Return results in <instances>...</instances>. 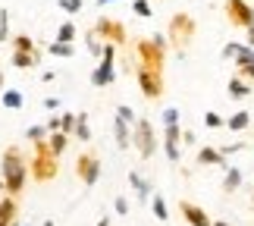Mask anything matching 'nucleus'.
Here are the masks:
<instances>
[{"mask_svg":"<svg viewBox=\"0 0 254 226\" xmlns=\"http://www.w3.org/2000/svg\"><path fill=\"white\" fill-rule=\"evenodd\" d=\"M0 179H3V189L6 195H13V198H19L28 182V160L19 145H9V148H3V154H0Z\"/></svg>","mask_w":254,"mask_h":226,"instance_id":"1","label":"nucleus"},{"mask_svg":"<svg viewBox=\"0 0 254 226\" xmlns=\"http://www.w3.org/2000/svg\"><path fill=\"white\" fill-rule=\"evenodd\" d=\"M167 54H170V41L167 35H151V38H135V66H148V70L163 73L167 66Z\"/></svg>","mask_w":254,"mask_h":226,"instance_id":"2","label":"nucleus"},{"mask_svg":"<svg viewBox=\"0 0 254 226\" xmlns=\"http://www.w3.org/2000/svg\"><path fill=\"white\" fill-rule=\"evenodd\" d=\"M57 173H60V157L47 148V142H35L32 145V160H28V176H32L38 185H47V182L57 179Z\"/></svg>","mask_w":254,"mask_h":226,"instance_id":"3","label":"nucleus"},{"mask_svg":"<svg viewBox=\"0 0 254 226\" xmlns=\"http://www.w3.org/2000/svg\"><path fill=\"white\" fill-rule=\"evenodd\" d=\"M198 35V22L189 16V13H173L170 16V28H167V41L176 54H185V47L194 41Z\"/></svg>","mask_w":254,"mask_h":226,"instance_id":"4","label":"nucleus"},{"mask_svg":"<svg viewBox=\"0 0 254 226\" xmlns=\"http://www.w3.org/2000/svg\"><path fill=\"white\" fill-rule=\"evenodd\" d=\"M157 132H154V126H151V120H144V116H138L135 120V126H132V148L138 151V157L141 160H151L154 154H157Z\"/></svg>","mask_w":254,"mask_h":226,"instance_id":"5","label":"nucleus"},{"mask_svg":"<svg viewBox=\"0 0 254 226\" xmlns=\"http://www.w3.org/2000/svg\"><path fill=\"white\" fill-rule=\"evenodd\" d=\"M116 82V44L113 41H104V51H101V63L94 66L91 73V85L94 88H107Z\"/></svg>","mask_w":254,"mask_h":226,"instance_id":"6","label":"nucleus"},{"mask_svg":"<svg viewBox=\"0 0 254 226\" xmlns=\"http://www.w3.org/2000/svg\"><path fill=\"white\" fill-rule=\"evenodd\" d=\"M135 73V82H138L144 101H160V94L167 91V82H163V73L157 70H148V66H132Z\"/></svg>","mask_w":254,"mask_h":226,"instance_id":"7","label":"nucleus"},{"mask_svg":"<svg viewBox=\"0 0 254 226\" xmlns=\"http://www.w3.org/2000/svg\"><path fill=\"white\" fill-rule=\"evenodd\" d=\"M75 179H79L85 189L97 185V179H101V157L94 151H82L75 157Z\"/></svg>","mask_w":254,"mask_h":226,"instance_id":"8","label":"nucleus"},{"mask_svg":"<svg viewBox=\"0 0 254 226\" xmlns=\"http://www.w3.org/2000/svg\"><path fill=\"white\" fill-rule=\"evenodd\" d=\"M94 32L101 35V41H113L116 47L129 44V32H126V25L120 22V19H113V16H97Z\"/></svg>","mask_w":254,"mask_h":226,"instance_id":"9","label":"nucleus"},{"mask_svg":"<svg viewBox=\"0 0 254 226\" xmlns=\"http://www.w3.org/2000/svg\"><path fill=\"white\" fill-rule=\"evenodd\" d=\"M223 13L232 28H248L254 22V6L248 0H223Z\"/></svg>","mask_w":254,"mask_h":226,"instance_id":"10","label":"nucleus"},{"mask_svg":"<svg viewBox=\"0 0 254 226\" xmlns=\"http://www.w3.org/2000/svg\"><path fill=\"white\" fill-rule=\"evenodd\" d=\"M179 214L185 217V223L189 226H210L213 220H210V214L201 208V204H191V201H179Z\"/></svg>","mask_w":254,"mask_h":226,"instance_id":"11","label":"nucleus"},{"mask_svg":"<svg viewBox=\"0 0 254 226\" xmlns=\"http://www.w3.org/2000/svg\"><path fill=\"white\" fill-rule=\"evenodd\" d=\"M194 163L198 166H220V170H226V157H223L220 148H210V145H204V148L198 151V157H194Z\"/></svg>","mask_w":254,"mask_h":226,"instance_id":"12","label":"nucleus"},{"mask_svg":"<svg viewBox=\"0 0 254 226\" xmlns=\"http://www.w3.org/2000/svg\"><path fill=\"white\" fill-rule=\"evenodd\" d=\"M9 63H13L16 70H22V73H28V70H38V66H41V51H35V54L13 51V54H9Z\"/></svg>","mask_w":254,"mask_h":226,"instance_id":"13","label":"nucleus"},{"mask_svg":"<svg viewBox=\"0 0 254 226\" xmlns=\"http://www.w3.org/2000/svg\"><path fill=\"white\" fill-rule=\"evenodd\" d=\"M129 185L135 189L138 201H151V195H154V182H151V179H144L138 170H129Z\"/></svg>","mask_w":254,"mask_h":226,"instance_id":"14","label":"nucleus"},{"mask_svg":"<svg viewBox=\"0 0 254 226\" xmlns=\"http://www.w3.org/2000/svg\"><path fill=\"white\" fill-rule=\"evenodd\" d=\"M113 139H116V148H120V151L132 148V126H129V123H123L120 116L113 120Z\"/></svg>","mask_w":254,"mask_h":226,"instance_id":"15","label":"nucleus"},{"mask_svg":"<svg viewBox=\"0 0 254 226\" xmlns=\"http://www.w3.org/2000/svg\"><path fill=\"white\" fill-rule=\"evenodd\" d=\"M242 179H245V176H242V170L239 166H226V176H223V195H236L239 189H242Z\"/></svg>","mask_w":254,"mask_h":226,"instance_id":"16","label":"nucleus"},{"mask_svg":"<svg viewBox=\"0 0 254 226\" xmlns=\"http://www.w3.org/2000/svg\"><path fill=\"white\" fill-rule=\"evenodd\" d=\"M226 88H229V97H232V101H245V97L251 94V82H248V78H242L239 73L229 78Z\"/></svg>","mask_w":254,"mask_h":226,"instance_id":"17","label":"nucleus"},{"mask_svg":"<svg viewBox=\"0 0 254 226\" xmlns=\"http://www.w3.org/2000/svg\"><path fill=\"white\" fill-rule=\"evenodd\" d=\"M19 217V201L13 195H6V198H0V226H9Z\"/></svg>","mask_w":254,"mask_h":226,"instance_id":"18","label":"nucleus"},{"mask_svg":"<svg viewBox=\"0 0 254 226\" xmlns=\"http://www.w3.org/2000/svg\"><path fill=\"white\" fill-rule=\"evenodd\" d=\"M47 148H51L57 157H63V154H66V148H69V135L60 132V129L51 132V135H47Z\"/></svg>","mask_w":254,"mask_h":226,"instance_id":"19","label":"nucleus"},{"mask_svg":"<svg viewBox=\"0 0 254 226\" xmlns=\"http://www.w3.org/2000/svg\"><path fill=\"white\" fill-rule=\"evenodd\" d=\"M47 54H51V57H63V60H69V57H75V44H72V41H57V38H54V41L47 44Z\"/></svg>","mask_w":254,"mask_h":226,"instance_id":"20","label":"nucleus"},{"mask_svg":"<svg viewBox=\"0 0 254 226\" xmlns=\"http://www.w3.org/2000/svg\"><path fill=\"white\" fill-rule=\"evenodd\" d=\"M248 126H251V113H248V110H236V113L226 120V129H232V132H245Z\"/></svg>","mask_w":254,"mask_h":226,"instance_id":"21","label":"nucleus"},{"mask_svg":"<svg viewBox=\"0 0 254 226\" xmlns=\"http://www.w3.org/2000/svg\"><path fill=\"white\" fill-rule=\"evenodd\" d=\"M0 101H3V107H6V110H22L25 97H22V91H16V88H3Z\"/></svg>","mask_w":254,"mask_h":226,"instance_id":"22","label":"nucleus"},{"mask_svg":"<svg viewBox=\"0 0 254 226\" xmlns=\"http://www.w3.org/2000/svg\"><path fill=\"white\" fill-rule=\"evenodd\" d=\"M75 139H79L82 145L85 142H91V126H88V113H79V116H75Z\"/></svg>","mask_w":254,"mask_h":226,"instance_id":"23","label":"nucleus"},{"mask_svg":"<svg viewBox=\"0 0 254 226\" xmlns=\"http://www.w3.org/2000/svg\"><path fill=\"white\" fill-rule=\"evenodd\" d=\"M151 211H154V217H157L160 223H163V220H170V211H167V201H163V195H157V192H154V195H151Z\"/></svg>","mask_w":254,"mask_h":226,"instance_id":"24","label":"nucleus"},{"mask_svg":"<svg viewBox=\"0 0 254 226\" xmlns=\"http://www.w3.org/2000/svg\"><path fill=\"white\" fill-rule=\"evenodd\" d=\"M163 154H167V160H170V163H179V157H182V145H179V142H173V139H163Z\"/></svg>","mask_w":254,"mask_h":226,"instance_id":"25","label":"nucleus"},{"mask_svg":"<svg viewBox=\"0 0 254 226\" xmlns=\"http://www.w3.org/2000/svg\"><path fill=\"white\" fill-rule=\"evenodd\" d=\"M13 51H25V54H35V51H41V47H38L32 38L28 35H16L13 38Z\"/></svg>","mask_w":254,"mask_h":226,"instance_id":"26","label":"nucleus"},{"mask_svg":"<svg viewBox=\"0 0 254 226\" xmlns=\"http://www.w3.org/2000/svg\"><path fill=\"white\" fill-rule=\"evenodd\" d=\"M85 41H88V54H91V57H101V51H104V41H101V35H97L94 28L85 35Z\"/></svg>","mask_w":254,"mask_h":226,"instance_id":"27","label":"nucleus"},{"mask_svg":"<svg viewBox=\"0 0 254 226\" xmlns=\"http://www.w3.org/2000/svg\"><path fill=\"white\" fill-rule=\"evenodd\" d=\"M232 60H236V66L251 63V60H254V47H251V44H239V47H236V57H232Z\"/></svg>","mask_w":254,"mask_h":226,"instance_id":"28","label":"nucleus"},{"mask_svg":"<svg viewBox=\"0 0 254 226\" xmlns=\"http://www.w3.org/2000/svg\"><path fill=\"white\" fill-rule=\"evenodd\" d=\"M75 35H79L75 22H63L60 28H57V41H75Z\"/></svg>","mask_w":254,"mask_h":226,"instance_id":"29","label":"nucleus"},{"mask_svg":"<svg viewBox=\"0 0 254 226\" xmlns=\"http://www.w3.org/2000/svg\"><path fill=\"white\" fill-rule=\"evenodd\" d=\"M75 116H79V113L60 110V132H66V135H72V132H75Z\"/></svg>","mask_w":254,"mask_h":226,"instance_id":"30","label":"nucleus"},{"mask_svg":"<svg viewBox=\"0 0 254 226\" xmlns=\"http://www.w3.org/2000/svg\"><path fill=\"white\" fill-rule=\"evenodd\" d=\"M47 135H51V132H47V126H28V129H25V139L28 142H47Z\"/></svg>","mask_w":254,"mask_h":226,"instance_id":"31","label":"nucleus"},{"mask_svg":"<svg viewBox=\"0 0 254 226\" xmlns=\"http://www.w3.org/2000/svg\"><path fill=\"white\" fill-rule=\"evenodd\" d=\"M132 13H135V16H141V19H151V16H154V9H151L148 0H132Z\"/></svg>","mask_w":254,"mask_h":226,"instance_id":"32","label":"nucleus"},{"mask_svg":"<svg viewBox=\"0 0 254 226\" xmlns=\"http://www.w3.org/2000/svg\"><path fill=\"white\" fill-rule=\"evenodd\" d=\"M82 6H85V0H60V9H63V13H69V16H79Z\"/></svg>","mask_w":254,"mask_h":226,"instance_id":"33","label":"nucleus"},{"mask_svg":"<svg viewBox=\"0 0 254 226\" xmlns=\"http://www.w3.org/2000/svg\"><path fill=\"white\" fill-rule=\"evenodd\" d=\"M9 41V9H0V44Z\"/></svg>","mask_w":254,"mask_h":226,"instance_id":"34","label":"nucleus"},{"mask_svg":"<svg viewBox=\"0 0 254 226\" xmlns=\"http://www.w3.org/2000/svg\"><path fill=\"white\" fill-rule=\"evenodd\" d=\"M204 126H207V129H220V126H226V120H223L217 110H207L204 113Z\"/></svg>","mask_w":254,"mask_h":226,"instance_id":"35","label":"nucleus"},{"mask_svg":"<svg viewBox=\"0 0 254 226\" xmlns=\"http://www.w3.org/2000/svg\"><path fill=\"white\" fill-rule=\"evenodd\" d=\"M116 116H120L123 123H129V126H135V120H138V116H135V110H132L129 104H120V107H116Z\"/></svg>","mask_w":254,"mask_h":226,"instance_id":"36","label":"nucleus"},{"mask_svg":"<svg viewBox=\"0 0 254 226\" xmlns=\"http://www.w3.org/2000/svg\"><path fill=\"white\" fill-rule=\"evenodd\" d=\"M160 123H163V126H173V123H179V107H167V110L160 113Z\"/></svg>","mask_w":254,"mask_h":226,"instance_id":"37","label":"nucleus"},{"mask_svg":"<svg viewBox=\"0 0 254 226\" xmlns=\"http://www.w3.org/2000/svg\"><path fill=\"white\" fill-rule=\"evenodd\" d=\"M113 211L120 214V217H126V214H129V198H126V195H116V198H113Z\"/></svg>","mask_w":254,"mask_h":226,"instance_id":"38","label":"nucleus"},{"mask_svg":"<svg viewBox=\"0 0 254 226\" xmlns=\"http://www.w3.org/2000/svg\"><path fill=\"white\" fill-rule=\"evenodd\" d=\"M236 73H239L242 78H248V82H254V60H251V63H242V66H236Z\"/></svg>","mask_w":254,"mask_h":226,"instance_id":"39","label":"nucleus"},{"mask_svg":"<svg viewBox=\"0 0 254 226\" xmlns=\"http://www.w3.org/2000/svg\"><path fill=\"white\" fill-rule=\"evenodd\" d=\"M236 47H239V41H229V44H223V60H232V57H236Z\"/></svg>","mask_w":254,"mask_h":226,"instance_id":"40","label":"nucleus"},{"mask_svg":"<svg viewBox=\"0 0 254 226\" xmlns=\"http://www.w3.org/2000/svg\"><path fill=\"white\" fill-rule=\"evenodd\" d=\"M242 148H245V142H236V145H223V157H229V154H236V151H242Z\"/></svg>","mask_w":254,"mask_h":226,"instance_id":"41","label":"nucleus"},{"mask_svg":"<svg viewBox=\"0 0 254 226\" xmlns=\"http://www.w3.org/2000/svg\"><path fill=\"white\" fill-rule=\"evenodd\" d=\"M44 107H47V110H60L63 104H60V97H54V94H51V97H44Z\"/></svg>","mask_w":254,"mask_h":226,"instance_id":"42","label":"nucleus"},{"mask_svg":"<svg viewBox=\"0 0 254 226\" xmlns=\"http://www.w3.org/2000/svg\"><path fill=\"white\" fill-rule=\"evenodd\" d=\"M198 139H194V132L191 129H182V145H194Z\"/></svg>","mask_w":254,"mask_h":226,"instance_id":"43","label":"nucleus"},{"mask_svg":"<svg viewBox=\"0 0 254 226\" xmlns=\"http://www.w3.org/2000/svg\"><path fill=\"white\" fill-rule=\"evenodd\" d=\"M44 126H47V132H57V129H60V116H51Z\"/></svg>","mask_w":254,"mask_h":226,"instance_id":"44","label":"nucleus"},{"mask_svg":"<svg viewBox=\"0 0 254 226\" xmlns=\"http://www.w3.org/2000/svg\"><path fill=\"white\" fill-rule=\"evenodd\" d=\"M245 44H251V47H254V22L245 28Z\"/></svg>","mask_w":254,"mask_h":226,"instance_id":"45","label":"nucleus"},{"mask_svg":"<svg viewBox=\"0 0 254 226\" xmlns=\"http://www.w3.org/2000/svg\"><path fill=\"white\" fill-rule=\"evenodd\" d=\"M97 226H110V217H101V220H97Z\"/></svg>","mask_w":254,"mask_h":226,"instance_id":"46","label":"nucleus"},{"mask_svg":"<svg viewBox=\"0 0 254 226\" xmlns=\"http://www.w3.org/2000/svg\"><path fill=\"white\" fill-rule=\"evenodd\" d=\"M97 6H107V3H116V0H94Z\"/></svg>","mask_w":254,"mask_h":226,"instance_id":"47","label":"nucleus"},{"mask_svg":"<svg viewBox=\"0 0 254 226\" xmlns=\"http://www.w3.org/2000/svg\"><path fill=\"white\" fill-rule=\"evenodd\" d=\"M210 226H229V223H226V220H213Z\"/></svg>","mask_w":254,"mask_h":226,"instance_id":"48","label":"nucleus"},{"mask_svg":"<svg viewBox=\"0 0 254 226\" xmlns=\"http://www.w3.org/2000/svg\"><path fill=\"white\" fill-rule=\"evenodd\" d=\"M0 94H3V70H0Z\"/></svg>","mask_w":254,"mask_h":226,"instance_id":"49","label":"nucleus"},{"mask_svg":"<svg viewBox=\"0 0 254 226\" xmlns=\"http://www.w3.org/2000/svg\"><path fill=\"white\" fill-rule=\"evenodd\" d=\"M9 226H25V223H22V220H19V217H16V220H13V223H9Z\"/></svg>","mask_w":254,"mask_h":226,"instance_id":"50","label":"nucleus"},{"mask_svg":"<svg viewBox=\"0 0 254 226\" xmlns=\"http://www.w3.org/2000/svg\"><path fill=\"white\" fill-rule=\"evenodd\" d=\"M41 226H57V223H54V220H44V223H41Z\"/></svg>","mask_w":254,"mask_h":226,"instance_id":"51","label":"nucleus"},{"mask_svg":"<svg viewBox=\"0 0 254 226\" xmlns=\"http://www.w3.org/2000/svg\"><path fill=\"white\" fill-rule=\"evenodd\" d=\"M3 192H6V189H3V179H0V195H3Z\"/></svg>","mask_w":254,"mask_h":226,"instance_id":"52","label":"nucleus"}]
</instances>
